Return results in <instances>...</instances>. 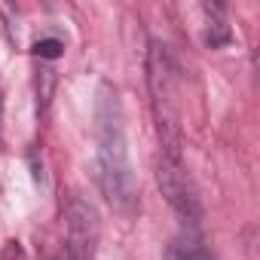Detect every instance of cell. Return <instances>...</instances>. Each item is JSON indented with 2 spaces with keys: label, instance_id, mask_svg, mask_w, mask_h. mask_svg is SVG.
Instances as JSON below:
<instances>
[{
  "label": "cell",
  "instance_id": "obj_1",
  "mask_svg": "<svg viewBox=\"0 0 260 260\" xmlns=\"http://www.w3.org/2000/svg\"><path fill=\"white\" fill-rule=\"evenodd\" d=\"M95 178L113 211L132 214L138 205V184L128 159V141L122 125V104L110 86L101 89L95 104Z\"/></svg>",
  "mask_w": 260,
  "mask_h": 260
},
{
  "label": "cell",
  "instance_id": "obj_2",
  "mask_svg": "<svg viewBox=\"0 0 260 260\" xmlns=\"http://www.w3.org/2000/svg\"><path fill=\"white\" fill-rule=\"evenodd\" d=\"M147 83H150V101L156 116V132L162 153L181 156V125H178V68L172 61V52L166 43L153 40L147 52Z\"/></svg>",
  "mask_w": 260,
  "mask_h": 260
},
{
  "label": "cell",
  "instance_id": "obj_3",
  "mask_svg": "<svg viewBox=\"0 0 260 260\" xmlns=\"http://www.w3.org/2000/svg\"><path fill=\"white\" fill-rule=\"evenodd\" d=\"M156 181H159V190L162 196L169 199V205L178 211V217L190 226L199 223L202 217V208H199V196H196V187L181 162V156H169V153H159V162H156Z\"/></svg>",
  "mask_w": 260,
  "mask_h": 260
},
{
  "label": "cell",
  "instance_id": "obj_4",
  "mask_svg": "<svg viewBox=\"0 0 260 260\" xmlns=\"http://www.w3.org/2000/svg\"><path fill=\"white\" fill-rule=\"evenodd\" d=\"M98 248V214L95 208L74 196L64 211V260H95Z\"/></svg>",
  "mask_w": 260,
  "mask_h": 260
},
{
  "label": "cell",
  "instance_id": "obj_5",
  "mask_svg": "<svg viewBox=\"0 0 260 260\" xmlns=\"http://www.w3.org/2000/svg\"><path fill=\"white\" fill-rule=\"evenodd\" d=\"M202 13H205V43L211 46V49H217V46H226L230 43V28H226V19H223V10L220 7H202Z\"/></svg>",
  "mask_w": 260,
  "mask_h": 260
},
{
  "label": "cell",
  "instance_id": "obj_6",
  "mask_svg": "<svg viewBox=\"0 0 260 260\" xmlns=\"http://www.w3.org/2000/svg\"><path fill=\"white\" fill-rule=\"evenodd\" d=\"M175 260H214L199 239H187L175 248Z\"/></svg>",
  "mask_w": 260,
  "mask_h": 260
},
{
  "label": "cell",
  "instance_id": "obj_7",
  "mask_svg": "<svg viewBox=\"0 0 260 260\" xmlns=\"http://www.w3.org/2000/svg\"><path fill=\"white\" fill-rule=\"evenodd\" d=\"M61 49H64V43H61V40H55V37L37 40V46H34L37 58H58V55H61Z\"/></svg>",
  "mask_w": 260,
  "mask_h": 260
}]
</instances>
